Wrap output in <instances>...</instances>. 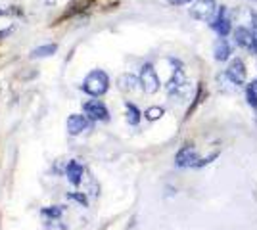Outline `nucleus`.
Segmentation results:
<instances>
[{"label":"nucleus","mask_w":257,"mask_h":230,"mask_svg":"<svg viewBox=\"0 0 257 230\" xmlns=\"http://www.w3.org/2000/svg\"><path fill=\"white\" fill-rule=\"evenodd\" d=\"M107 88H109V77H107V73L102 71V69L90 71V73L86 75L85 81H83V90H85L86 94L94 96V98L104 96L107 92Z\"/></svg>","instance_id":"1"},{"label":"nucleus","mask_w":257,"mask_h":230,"mask_svg":"<svg viewBox=\"0 0 257 230\" xmlns=\"http://www.w3.org/2000/svg\"><path fill=\"white\" fill-rule=\"evenodd\" d=\"M219 14V6L215 0H196L190 8V16L200 22L211 23Z\"/></svg>","instance_id":"2"},{"label":"nucleus","mask_w":257,"mask_h":230,"mask_svg":"<svg viewBox=\"0 0 257 230\" xmlns=\"http://www.w3.org/2000/svg\"><path fill=\"white\" fill-rule=\"evenodd\" d=\"M140 85L146 94H156L160 90V77L152 64H144L140 69Z\"/></svg>","instance_id":"3"},{"label":"nucleus","mask_w":257,"mask_h":230,"mask_svg":"<svg viewBox=\"0 0 257 230\" xmlns=\"http://www.w3.org/2000/svg\"><path fill=\"white\" fill-rule=\"evenodd\" d=\"M211 27H213V31L219 37H226V35L232 31V20H230V14H228L226 6L219 8V14H217V18H215L213 22H211Z\"/></svg>","instance_id":"4"},{"label":"nucleus","mask_w":257,"mask_h":230,"mask_svg":"<svg viewBox=\"0 0 257 230\" xmlns=\"http://www.w3.org/2000/svg\"><path fill=\"white\" fill-rule=\"evenodd\" d=\"M86 117L90 121H109V111H107L106 104L100 100H90L83 106Z\"/></svg>","instance_id":"5"},{"label":"nucleus","mask_w":257,"mask_h":230,"mask_svg":"<svg viewBox=\"0 0 257 230\" xmlns=\"http://www.w3.org/2000/svg\"><path fill=\"white\" fill-rule=\"evenodd\" d=\"M198 152H196V148L190 146V144H186V146H182L179 153L175 155V163L177 167H196L198 165Z\"/></svg>","instance_id":"6"},{"label":"nucleus","mask_w":257,"mask_h":230,"mask_svg":"<svg viewBox=\"0 0 257 230\" xmlns=\"http://www.w3.org/2000/svg\"><path fill=\"white\" fill-rule=\"evenodd\" d=\"M226 77L234 83V85H244L246 83V66L240 58H234L228 67H226Z\"/></svg>","instance_id":"7"},{"label":"nucleus","mask_w":257,"mask_h":230,"mask_svg":"<svg viewBox=\"0 0 257 230\" xmlns=\"http://www.w3.org/2000/svg\"><path fill=\"white\" fill-rule=\"evenodd\" d=\"M90 129V119L86 117V115H71L69 119H67V132L71 134V136H77V134H81L83 131H88Z\"/></svg>","instance_id":"8"},{"label":"nucleus","mask_w":257,"mask_h":230,"mask_svg":"<svg viewBox=\"0 0 257 230\" xmlns=\"http://www.w3.org/2000/svg\"><path fill=\"white\" fill-rule=\"evenodd\" d=\"M234 39H236V44L240 48H246V50L253 48V29H247V27L240 25L234 31Z\"/></svg>","instance_id":"9"},{"label":"nucleus","mask_w":257,"mask_h":230,"mask_svg":"<svg viewBox=\"0 0 257 230\" xmlns=\"http://www.w3.org/2000/svg\"><path fill=\"white\" fill-rule=\"evenodd\" d=\"M117 87L119 90H123V92H135L140 85V77L133 75V73H125V75H121L117 79Z\"/></svg>","instance_id":"10"},{"label":"nucleus","mask_w":257,"mask_h":230,"mask_svg":"<svg viewBox=\"0 0 257 230\" xmlns=\"http://www.w3.org/2000/svg\"><path fill=\"white\" fill-rule=\"evenodd\" d=\"M213 54H215V60H217V62H226V60L230 58L232 48H230V44H228V41H226V37H221V39L215 43Z\"/></svg>","instance_id":"11"},{"label":"nucleus","mask_w":257,"mask_h":230,"mask_svg":"<svg viewBox=\"0 0 257 230\" xmlns=\"http://www.w3.org/2000/svg\"><path fill=\"white\" fill-rule=\"evenodd\" d=\"M67 178H69V182L71 184H81V180H83V175H85V167L79 163V161H69L67 163Z\"/></svg>","instance_id":"12"},{"label":"nucleus","mask_w":257,"mask_h":230,"mask_svg":"<svg viewBox=\"0 0 257 230\" xmlns=\"http://www.w3.org/2000/svg\"><path fill=\"white\" fill-rule=\"evenodd\" d=\"M184 83H186V77H184V71L177 67V69L173 71V77L169 79V83H167V92L171 94V92H175L177 88H181L182 85H184Z\"/></svg>","instance_id":"13"},{"label":"nucleus","mask_w":257,"mask_h":230,"mask_svg":"<svg viewBox=\"0 0 257 230\" xmlns=\"http://www.w3.org/2000/svg\"><path fill=\"white\" fill-rule=\"evenodd\" d=\"M56 50H58V44H44L33 50L31 58H46V56H52Z\"/></svg>","instance_id":"14"},{"label":"nucleus","mask_w":257,"mask_h":230,"mask_svg":"<svg viewBox=\"0 0 257 230\" xmlns=\"http://www.w3.org/2000/svg\"><path fill=\"white\" fill-rule=\"evenodd\" d=\"M127 121L131 123V125H139V121H140V111L139 108L135 106V104H128L127 102Z\"/></svg>","instance_id":"15"},{"label":"nucleus","mask_w":257,"mask_h":230,"mask_svg":"<svg viewBox=\"0 0 257 230\" xmlns=\"http://www.w3.org/2000/svg\"><path fill=\"white\" fill-rule=\"evenodd\" d=\"M163 113H165V111H163V108H160V106H154V108H148L144 115H146V119H148V121H158Z\"/></svg>","instance_id":"16"},{"label":"nucleus","mask_w":257,"mask_h":230,"mask_svg":"<svg viewBox=\"0 0 257 230\" xmlns=\"http://www.w3.org/2000/svg\"><path fill=\"white\" fill-rule=\"evenodd\" d=\"M246 98H247V104H249L251 108H257V92L253 85H249V87L246 88Z\"/></svg>","instance_id":"17"},{"label":"nucleus","mask_w":257,"mask_h":230,"mask_svg":"<svg viewBox=\"0 0 257 230\" xmlns=\"http://www.w3.org/2000/svg\"><path fill=\"white\" fill-rule=\"evenodd\" d=\"M43 215H50L52 219H56V217H60L62 215V207H54V209H44Z\"/></svg>","instance_id":"18"},{"label":"nucleus","mask_w":257,"mask_h":230,"mask_svg":"<svg viewBox=\"0 0 257 230\" xmlns=\"http://www.w3.org/2000/svg\"><path fill=\"white\" fill-rule=\"evenodd\" d=\"M69 199H77V201H79V203H81V205H88V199H86L85 196H81V194H69Z\"/></svg>","instance_id":"19"},{"label":"nucleus","mask_w":257,"mask_h":230,"mask_svg":"<svg viewBox=\"0 0 257 230\" xmlns=\"http://www.w3.org/2000/svg\"><path fill=\"white\" fill-rule=\"evenodd\" d=\"M251 52L257 56V22L253 23V48H251Z\"/></svg>","instance_id":"20"},{"label":"nucleus","mask_w":257,"mask_h":230,"mask_svg":"<svg viewBox=\"0 0 257 230\" xmlns=\"http://www.w3.org/2000/svg\"><path fill=\"white\" fill-rule=\"evenodd\" d=\"M169 4L173 6H182V4H188V2H192V0H167Z\"/></svg>","instance_id":"21"},{"label":"nucleus","mask_w":257,"mask_h":230,"mask_svg":"<svg viewBox=\"0 0 257 230\" xmlns=\"http://www.w3.org/2000/svg\"><path fill=\"white\" fill-rule=\"evenodd\" d=\"M253 85H255V87H257V81H255V83H253Z\"/></svg>","instance_id":"22"}]
</instances>
